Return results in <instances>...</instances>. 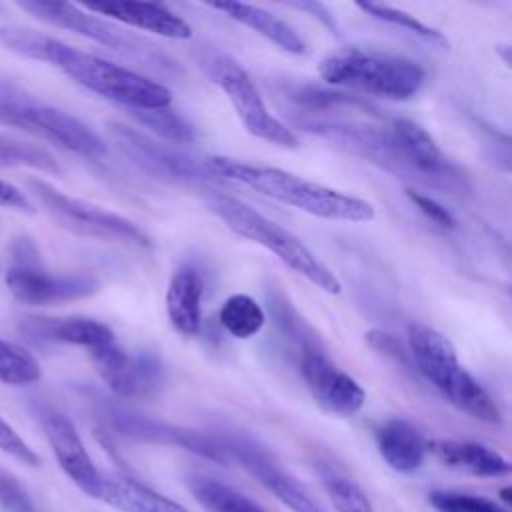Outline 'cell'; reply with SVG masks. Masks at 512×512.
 Returning <instances> with one entry per match:
<instances>
[{
  "mask_svg": "<svg viewBox=\"0 0 512 512\" xmlns=\"http://www.w3.org/2000/svg\"><path fill=\"white\" fill-rule=\"evenodd\" d=\"M0 42L24 58L52 64L86 90L132 112L168 108L172 102V92L162 82L36 30L2 26Z\"/></svg>",
  "mask_w": 512,
  "mask_h": 512,
  "instance_id": "obj_1",
  "label": "cell"
},
{
  "mask_svg": "<svg viewBox=\"0 0 512 512\" xmlns=\"http://www.w3.org/2000/svg\"><path fill=\"white\" fill-rule=\"evenodd\" d=\"M206 162L218 176L240 182L272 200L294 206L316 218L334 222H370L376 216L370 202L306 180L282 168L248 164L226 156H210Z\"/></svg>",
  "mask_w": 512,
  "mask_h": 512,
  "instance_id": "obj_2",
  "label": "cell"
},
{
  "mask_svg": "<svg viewBox=\"0 0 512 512\" xmlns=\"http://www.w3.org/2000/svg\"><path fill=\"white\" fill-rule=\"evenodd\" d=\"M408 344L418 372L460 412L486 422L500 424V410L486 388L458 362L456 348L438 330L412 322Z\"/></svg>",
  "mask_w": 512,
  "mask_h": 512,
  "instance_id": "obj_3",
  "label": "cell"
},
{
  "mask_svg": "<svg viewBox=\"0 0 512 512\" xmlns=\"http://www.w3.org/2000/svg\"><path fill=\"white\" fill-rule=\"evenodd\" d=\"M208 192V210L218 216L232 232L276 254L278 260H282L290 270L306 278L316 288L328 294L340 292V280L336 274L298 236L230 194L214 190Z\"/></svg>",
  "mask_w": 512,
  "mask_h": 512,
  "instance_id": "obj_4",
  "label": "cell"
},
{
  "mask_svg": "<svg viewBox=\"0 0 512 512\" xmlns=\"http://www.w3.org/2000/svg\"><path fill=\"white\" fill-rule=\"evenodd\" d=\"M318 74L328 84L386 100H410L426 82V70L416 60L360 48H342L326 56Z\"/></svg>",
  "mask_w": 512,
  "mask_h": 512,
  "instance_id": "obj_5",
  "label": "cell"
},
{
  "mask_svg": "<svg viewBox=\"0 0 512 512\" xmlns=\"http://www.w3.org/2000/svg\"><path fill=\"white\" fill-rule=\"evenodd\" d=\"M0 126L24 130L84 158L106 156L104 140L76 116L38 102L12 82L0 80Z\"/></svg>",
  "mask_w": 512,
  "mask_h": 512,
  "instance_id": "obj_6",
  "label": "cell"
},
{
  "mask_svg": "<svg viewBox=\"0 0 512 512\" xmlns=\"http://www.w3.org/2000/svg\"><path fill=\"white\" fill-rule=\"evenodd\" d=\"M18 6L24 12L32 14L34 18L50 26L76 32L152 72L178 74L176 62L164 52H160L154 44L134 34L122 32L120 28L112 26L108 20L84 10L82 6L66 4V2H40V0H24V2H18Z\"/></svg>",
  "mask_w": 512,
  "mask_h": 512,
  "instance_id": "obj_7",
  "label": "cell"
},
{
  "mask_svg": "<svg viewBox=\"0 0 512 512\" xmlns=\"http://www.w3.org/2000/svg\"><path fill=\"white\" fill-rule=\"evenodd\" d=\"M26 188L58 226L76 236L138 248H148L152 244L148 234L134 220L118 212L68 196L40 178H28Z\"/></svg>",
  "mask_w": 512,
  "mask_h": 512,
  "instance_id": "obj_8",
  "label": "cell"
},
{
  "mask_svg": "<svg viewBox=\"0 0 512 512\" xmlns=\"http://www.w3.org/2000/svg\"><path fill=\"white\" fill-rule=\"evenodd\" d=\"M108 132L116 148L134 166H138L142 172H146L152 178L172 182V184L204 186V188L216 182V178L212 176L216 172L208 166V162H200L172 146L160 144L158 140L146 136L138 128H132L122 122H110Z\"/></svg>",
  "mask_w": 512,
  "mask_h": 512,
  "instance_id": "obj_9",
  "label": "cell"
},
{
  "mask_svg": "<svg viewBox=\"0 0 512 512\" xmlns=\"http://www.w3.org/2000/svg\"><path fill=\"white\" fill-rule=\"evenodd\" d=\"M400 176L422 182L442 192H466V174L442 152L436 140L416 122L396 118L390 124Z\"/></svg>",
  "mask_w": 512,
  "mask_h": 512,
  "instance_id": "obj_10",
  "label": "cell"
},
{
  "mask_svg": "<svg viewBox=\"0 0 512 512\" xmlns=\"http://www.w3.org/2000/svg\"><path fill=\"white\" fill-rule=\"evenodd\" d=\"M208 74L228 96L240 122L252 136L284 148L300 146L298 136L266 108L252 78L234 58L226 54L214 56L210 60Z\"/></svg>",
  "mask_w": 512,
  "mask_h": 512,
  "instance_id": "obj_11",
  "label": "cell"
},
{
  "mask_svg": "<svg viewBox=\"0 0 512 512\" xmlns=\"http://www.w3.org/2000/svg\"><path fill=\"white\" fill-rule=\"evenodd\" d=\"M226 460H236L258 484L274 494L292 512H328L306 486L290 474L262 444L242 434L216 438Z\"/></svg>",
  "mask_w": 512,
  "mask_h": 512,
  "instance_id": "obj_12",
  "label": "cell"
},
{
  "mask_svg": "<svg viewBox=\"0 0 512 512\" xmlns=\"http://www.w3.org/2000/svg\"><path fill=\"white\" fill-rule=\"evenodd\" d=\"M90 362L102 382L122 398L154 394L162 382V364L150 352L132 356L114 342L88 350Z\"/></svg>",
  "mask_w": 512,
  "mask_h": 512,
  "instance_id": "obj_13",
  "label": "cell"
},
{
  "mask_svg": "<svg viewBox=\"0 0 512 512\" xmlns=\"http://www.w3.org/2000/svg\"><path fill=\"white\" fill-rule=\"evenodd\" d=\"M298 368L308 392L324 412L350 418L364 406L366 394L362 386L340 370L324 350L302 352Z\"/></svg>",
  "mask_w": 512,
  "mask_h": 512,
  "instance_id": "obj_14",
  "label": "cell"
},
{
  "mask_svg": "<svg viewBox=\"0 0 512 512\" xmlns=\"http://www.w3.org/2000/svg\"><path fill=\"white\" fill-rule=\"evenodd\" d=\"M4 280L10 294L28 306L82 300L100 288V282L90 274H48L42 266H12Z\"/></svg>",
  "mask_w": 512,
  "mask_h": 512,
  "instance_id": "obj_15",
  "label": "cell"
},
{
  "mask_svg": "<svg viewBox=\"0 0 512 512\" xmlns=\"http://www.w3.org/2000/svg\"><path fill=\"white\" fill-rule=\"evenodd\" d=\"M42 428L64 474L82 492L96 498L104 474L92 462L72 420L60 412H46L42 416Z\"/></svg>",
  "mask_w": 512,
  "mask_h": 512,
  "instance_id": "obj_16",
  "label": "cell"
},
{
  "mask_svg": "<svg viewBox=\"0 0 512 512\" xmlns=\"http://www.w3.org/2000/svg\"><path fill=\"white\" fill-rule=\"evenodd\" d=\"M108 422L114 430L130 436V438H138V440H146V442L174 444V446H182V448H186L194 454H200L204 458H210V460H218V462L226 460L216 438L204 436L194 430L176 428V426H170V424H164L158 420H150L146 416L132 414L126 410H116V408L108 410Z\"/></svg>",
  "mask_w": 512,
  "mask_h": 512,
  "instance_id": "obj_17",
  "label": "cell"
},
{
  "mask_svg": "<svg viewBox=\"0 0 512 512\" xmlns=\"http://www.w3.org/2000/svg\"><path fill=\"white\" fill-rule=\"evenodd\" d=\"M84 10L106 16L116 22L128 24L132 28L152 32L172 40H186L192 36V26L168 10L164 4L156 2H96V4H82Z\"/></svg>",
  "mask_w": 512,
  "mask_h": 512,
  "instance_id": "obj_18",
  "label": "cell"
},
{
  "mask_svg": "<svg viewBox=\"0 0 512 512\" xmlns=\"http://www.w3.org/2000/svg\"><path fill=\"white\" fill-rule=\"evenodd\" d=\"M20 332L34 342H60L84 346L88 350L114 342V332L94 320L82 316L70 318H48V316H26L20 322Z\"/></svg>",
  "mask_w": 512,
  "mask_h": 512,
  "instance_id": "obj_19",
  "label": "cell"
},
{
  "mask_svg": "<svg viewBox=\"0 0 512 512\" xmlns=\"http://www.w3.org/2000/svg\"><path fill=\"white\" fill-rule=\"evenodd\" d=\"M202 294L204 280L200 272L182 264L174 270L166 290V314L176 332L182 336H196L202 326Z\"/></svg>",
  "mask_w": 512,
  "mask_h": 512,
  "instance_id": "obj_20",
  "label": "cell"
},
{
  "mask_svg": "<svg viewBox=\"0 0 512 512\" xmlns=\"http://www.w3.org/2000/svg\"><path fill=\"white\" fill-rule=\"evenodd\" d=\"M374 440L382 460L402 474L418 472L428 456V440L414 424L400 418L382 422Z\"/></svg>",
  "mask_w": 512,
  "mask_h": 512,
  "instance_id": "obj_21",
  "label": "cell"
},
{
  "mask_svg": "<svg viewBox=\"0 0 512 512\" xmlns=\"http://www.w3.org/2000/svg\"><path fill=\"white\" fill-rule=\"evenodd\" d=\"M428 452L456 470L478 478H500L510 474V462L496 450L472 440H436L428 442Z\"/></svg>",
  "mask_w": 512,
  "mask_h": 512,
  "instance_id": "obj_22",
  "label": "cell"
},
{
  "mask_svg": "<svg viewBox=\"0 0 512 512\" xmlns=\"http://www.w3.org/2000/svg\"><path fill=\"white\" fill-rule=\"evenodd\" d=\"M210 8L220 10L222 14L230 16L232 20L248 26L250 30L258 32L278 48L290 54H306V42L300 38V34L282 18L276 14L254 6V4H244V2H212Z\"/></svg>",
  "mask_w": 512,
  "mask_h": 512,
  "instance_id": "obj_23",
  "label": "cell"
},
{
  "mask_svg": "<svg viewBox=\"0 0 512 512\" xmlns=\"http://www.w3.org/2000/svg\"><path fill=\"white\" fill-rule=\"evenodd\" d=\"M96 500L120 512H188L178 502L128 476H102Z\"/></svg>",
  "mask_w": 512,
  "mask_h": 512,
  "instance_id": "obj_24",
  "label": "cell"
},
{
  "mask_svg": "<svg viewBox=\"0 0 512 512\" xmlns=\"http://www.w3.org/2000/svg\"><path fill=\"white\" fill-rule=\"evenodd\" d=\"M188 486L192 496L206 512H266L254 500L220 480L194 476L190 478Z\"/></svg>",
  "mask_w": 512,
  "mask_h": 512,
  "instance_id": "obj_25",
  "label": "cell"
},
{
  "mask_svg": "<svg viewBox=\"0 0 512 512\" xmlns=\"http://www.w3.org/2000/svg\"><path fill=\"white\" fill-rule=\"evenodd\" d=\"M218 320L230 336L238 340H248L262 330L266 322V314L252 296L232 294L220 306Z\"/></svg>",
  "mask_w": 512,
  "mask_h": 512,
  "instance_id": "obj_26",
  "label": "cell"
},
{
  "mask_svg": "<svg viewBox=\"0 0 512 512\" xmlns=\"http://www.w3.org/2000/svg\"><path fill=\"white\" fill-rule=\"evenodd\" d=\"M286 94L302 110L324 112V110H334V108L336 110L352 108V110H360V112L378 116V110L370 102L362 100L360 96H350V94H344V92H334V90L312 86V84L292 86Z\"/></svg>",
  "mask_w": 512,
  "mask_h": 512,
  "instance_id": "obj_27",
  "label": "cell"
},
{
  "mask_svg": "<svg viewBox=\"0 0 512 512\" xmlns=\"http://www.w3.org/2000/svg\"><path fill=\"white\" fill-rule=\"evenodd\" d=\"M0 168H32L46 174H62L58 160L42 146L0 134Z\"/></svg>",
  "mask_w": 512,
  "mask_h": 512,
  "instance_id": "obj_28",
  "label": "cell"
},
{
  "mask_svg": "<svg viewBox=\"0 0 512 512\" xmlns=\"http://www.w3.org/2000/svg\"><path fill=\"white\" fill-rule=\"evenodd\" d=\"M318 474L336 512H376L364 490L348 476L328 466H320Z\"/></svg>",
  "mask_w": 512,
  "mask_h": 512,
  "instance_id": "obj_29",
  "label": "cell"
},
{
  "mask_svg": "<svg viewBox=\"0 0 512 512\" xmlns=\"http://www.w3.org/2000/svg\"><path fill=\"white\" fill-rule=\"evenodd\" d=\"M40 364L22 346L0 338V382L8 386H26L40 378Z\"/></svg>",
  "mask_w": 512,
  "mask_h": 512,
  "instance_id": "obj_30",
  "label": "cell"
},
{
  "mask_svg": "<svg viewBox=\"0 0 512 512\" xmlns=\"http://www.w3.org/2000/svg\"><path fill=\"white\" fill-rule=\"evenodd\" d=\"M364 14L380 20V22H386V24H392V26H398V28H404L412 34H416L418 38L422 40H428L432 44H440V46H446V38L442 32H438L436 28L420 22L416 16H412L410 12H404L400 8H394V6H388V4H376V2H358L356 4Z\"/></svg>",
  "mask_w": 512,
  "mask_h": 512,
  "instance_id": "obj_31",
  "label": "cell"
},
{
  "mask_svg": "<svg viewBox=\"0 0 512 512\" xmlns=\"http://www.w3.org/2000/svg\"><path fill=\"white\" fill-rule=\"evenodd\" d=\"M134 118L156 136H162L170 142H192L196 138L194 126L170 108H156V110H136L132 112Z\"/></svg>",
  "mask_w": 512,
  "mask_h": 512,
  "instance_id": "obj_32",
  "label": "cell"
},
{
  "mask_svg": "<svg viewBox=\"0 0 512 512\" xmlns=\"http://www.w3.org/2000/svg\"><path fill=\"white\" fill-rule=\"evenodd\" d=\"M270 308H272L282 332L286 336H290L300 346V354L308 352V350H322L318 334L306 324V320H302V316L296 312V308L290 304V300H286L284 294L272 296Z\"/></svg>",
  "mask_w": 512,
  "mask_h": 512,
  "instance_id": "obj_33",
  "label": "cell"
},
{
  "mask_svg": "<svg viewBox=\"0 0 512 512\" xmlns=\"http://www.w3.org/2000/svg\"><path fill=\"white\" fill-rule=\"evenodd\" d=\"M428 500L436 512H508L492 498L456 490H432Z\"/></svg>",
  "mask_w": 512,
  "mask_h": 512,
  "instance_id": "obj_34",
  "label": "cell"
},
{
  "mask_svg": "<svg viewBox=\"0 0 512 512\" xmlns=\"http://www.w3.org/2000/svg\"><path fill=\"white\" fill-rule=\"evenodd\" d=\"M0 506L6 512H36V506L22 482L0 466Z\"/></svg>",
  "mask_w": 512,
  "mask_h": 512,
  "instance_id": "obj_35",
  "label": "cell"
},
{
  "mask_svg": "<svg viewBox=\"0 0 512 512\" xmlns=\"http://www.w3.org/2000/svg\"><path fill=\"white\" fill-rule=\"evenodd\" d=\"M0 450L22 464H28V466L40 464L38 454L24 442V438L2 416H0Z\"/></svg>",
  "mask_w": 512,
  "mask_h": 512,
  "instance_id": "obj_36",
  "label": "cell"
},
{
  "mask_svg": "<svg viewBox=\"0 0 512 512\" xmlns=\"http://www.w3.org/2000/svg\"><path fill=\"white\" fill-rule=\"evenodd\" d=\"M406 196L416 204V208H418L424 216H428V218H430L432 222H436L438 226H442V228H454V226H456L454 214H452L448 208H444L440 202H436L434 198H430V196H426V194H422V192H416V190H412V188L406 190Z\"/></svg>",
  "mask_w": 512,
  "mask_h": 512,
  "instance_id": "obj_37",
  "label": "cell"
},
{
  "mask_svg": "<svg viewBox=\"0 0 512 512\" xmlns=\"http://www.w3.org/2000/svg\"><path fill=\"white\" fill-rule=\"evenodd\" d=\"M0 206L28 212V214L34 212V204L30 202V198L20 188H16L6 180H0Z\"/></svg>",
  "mask_w": 512,
  "mask_h": 512,
  "instance_id": "obj_38",
  "label": "cell"
},
{
  "mask_svg": "<svg viewBox=\"0 0 512 512\" xmlns=\"http://www.w3.org/2000/svg\"><path fill=\"white\" fill-rule=\"evenodd\" d=\"M366 340H368V342H370V346H372V348H376L378 352L392 354L396 360L406 362L404 350H402L400 342H398L394 336H390V334H386V332H376V330H374V332L366 334Z\"/></svg>",
  "mask_w": 512,
  "mask_h": 512,
  "instance_id": "obj_39",
  "label": "cell"
},
{
  "mask_svg": "<svg viewBox=\"0 0 512 512\" xmlns=\"http://www.w3.org/2000/svg\"><path fill=\"white\" fill-rule=\"evenodd\" d=\"M290 6H294V8H298V10H304V12L316 14V18L322 20L324 26H328L334 34L338 32V26H336V22H334V16L326 10L324 4H320V2H294V4H290Z\"/></svg>",
  "mask_w": 512,
  "mask_h": 512,
  "instance_id": "obj_40",
  "label": "cell"
}]
</instances>
